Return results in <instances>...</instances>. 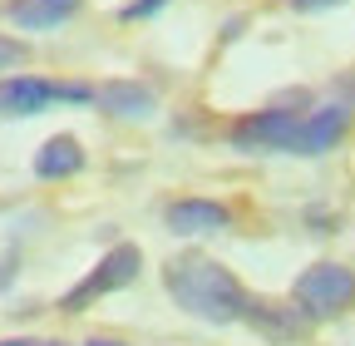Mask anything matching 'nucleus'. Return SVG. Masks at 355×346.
I'll use <instances>...</instances> for the list:
<instances>
[{
	"instance_id": "f257e3e1",
	"label": "nucleus",
	"mask_w": 355,
	"mask_h": 346,
	"mask_svg": "<svg viewBox=\"0 0 355 346\" xmlns=\"http://www.w3.org/2000/svg\"><path fill=\"white\" fill-rule=\"evenodd\" d=\"M163 292L188 317H198L207 327H232L252 307V292L242 287V277L227 272V263H212V257H202V252L168 257L163 263Z\"/></svg>"
},
{
	"instance_id": "2eb2a0df",
	"label": "nucleus",
	"mask_w": 355,
	"mask_h": 346,
	"mask_svg": "<svg viewBox=\"0 0 355 346\" xmlns=\"http://www.w3.org/2000/svg\"><path fill=\"white\" fill-rule=\"evenodd\" d=\"M15 267H20V257H15V252H0V292L15 282Z\"/></svg>"
},
{
	"instance_id": "20e7f679",
	"label": "nucleus",
	"mask_w": 355,
	"mask_h": 346,
	"mask_svg": "<svg viewBox=\"0 0 355 346\" xmlns=\"http://www.w3.org/2000/svg\"><path fill=\"white\" fill-rule=\"evenodd\" d=\"M296 129H301V114H291V109H257L242 124H232L227 144L242 149V154H277V149L286 154Z\"/></svg>"
},
{
	"instance_id": "4468645a",
	"label": "nucleus",
	"mask_w": 355,
	"mask_h": 346,
	"mask_svg": "<svg viewBox=\"0 0 355 346\" xmlns=\"http://www.w3.org/2000/svg\"><path fill=\"white\" fill-rule=\"evenodd\" d=\"M336 6H345V0H291V10H301V15H316V10H336Z\"/></svg>"
},
{
	"instance_id": "ddd939ff",
	"label": "nucleus",
	"mask_w": 355,
	"mask_h": 346,
	"mask_svg": "<svg viewBox=\"0 0 355 346\" xmlns=\"http://www.w3.org/2000/svg\"><path fill=\"white\" fill-rule=\"evenodd\" d=\"M30 50L20 45V40H6V35H0V69H10V65H20Z\"/></svg>"
},
{
	"instance_id": "a211bd4d",
	"label": "nucleus",
	"mask_w": 355,
	"mask_h": 346,
	"mask_svg": "<svg viewBox=\"0 0 355 346\" xmlns=\"http://www.w3.org/2000/svg\"><path fill=\"white\" fill-rule=\"evenodd\" d=\"M44 346H55V341H44Z\"/></svg>"
},
{
	"instance_id": "dca6fc26",
	"label": "nucleus",
	"mask_w": 355,
	"mask_h": 346,
	"mask_svg": "<svg viewBox=\"0 0 355 346\" xmlns=\"http://www.w3.org/2000/svg\"><path fill=\"white\" fill-rule=\"evenodd\" d=\"M84 346H123V341H109V336H94V341H84Z\"/></svg>"
},
{
	"instance_id": "f03ea898",
	"label": "nucleus",
	"mask_w": 355,
	"mask_h": 346,
	"mask_svg": "<svg viewBox=\"0 0 355 346\" xmlns=\"http://www.w3.org/2000/svg\"><path fill=\"white\" fill-rule=\"evenodd\" d=\"M291 302L306 317H340L355 302V272L345 263H311L306 272H296L291 282Z\"/></svg>"
},
{
	"instance_id": "9d476101",
	"label": "nucleus",
	"mask_w": 355,
	"mask_h": 346,
	"mask_svg": "<svg viewBox=\"0 0 355 346\" xmlns=\"http://www.w3.org/2000/svg\"><path fill=\"white\" fill-rule=\"evenodd\" d=\"M79 10H84V0H10L6 20L15 30H55V25L74 20Z\"/></svg>"
},
{
	"instance_id": "423d86ee",
	"label": "nucleus",
	"mask_w": 355,
	"mask_h": 346,
	"mask_svg": "<svg viewBox=\"0 0 355 346\" xmlns=\"http://www.w3.org/2000/svg\"><path fill=\"white\" fill-rule=\"evenodd\" d=\"M64 99V84L55 79H40V74H10L0 79V114L6 119H30V114H44L50 104Z\"/></svg>"
},
{
	"instance_id": "f8f14e48",
	"label": "nucleus",
	"mask_w": 355,
	"mask_h": 346,
	"mask_svg": "<svg viewBox=\"0 0 355 346\" xmlns=\"http://www.w3.org/2000/svg\"><path fill=\"white\" fill-rule=\"evenodd\" d=\"M163 6H168V0H133V6H123L119 15H123V20H144V15H158Z\"/></svg>"
},
{
	"instance_id": "0eeeda50",
	"label": "nucleus",
	"mask_w": 355,
	"mask_h": 346,
	"mask_svg": "<svg viewBox=\"0 0 355 346\" xmlns=\"http://www.w3.org/2000/svg\"><path fill=\"white\" fill-rule=\"evenodd\" d=\"M261 341H277V346H291V341H306V331H311V317L296 307H286V302H257L252 297V307H247V317H242Z\"/></svg>"
},
{
	"instance_id": "9b49d317",
	"label": "nucleus",
	"mask_w": 355,
	"mask_h": 346,
	"mask_svg": "<svg viewBox=\"0 0 355 346\" xmlns=\"http://www.w3.org/2000/svg\"><path fill=\"white\" fill-rule=\"evenodd\" d=\"M84 168V149L74 134H55V139H44L40 154H35V179L44 183H55V179H69V173Z\"/></svg>"
},
{
	"instance_id": "f3484780",
	"label": "nucleus",
	"mask_w": 355,
	"mask_h": 346,
	"mask_svg": "<svg viewBox=\"0 0 355 346\" xmlns=\"http://www.w3.org/2000/svg\"><path fill=\"white\" fill-rule=\"evenodd\" d=\"M0 346H25V341H0Z\"/></svg>"
},
{
	"instance_id": "7ed1b4c3",
	"label": "nucleus",
	"mask_w": 355,
	"mask_h": 346,
	"mask_svg": "<svg viewBox=\"0 0 355 346\" xmlns=\"http://www.w3.org/2000/svg\"><path fill=\"white\" fill-rule=\"evenodd\" d=\"M139 267H144V257H139V247H133V242L109 247V252L99 257V263H94V272H89L74 292H64V297H60V312H84L89 302H99L104 292L128 287L133 277H139Z\"/></svg>"
},
{
	"instance_id": "39448f33",
	"label": "nucleus",
	"mask_w": 355,
	"mask_h": 346,
	"mask_svg": "<svg viewBox=\"0 0 355 346\" xmlns=\"http://www.w3.org/2000/svg\"><path fill=\"white\" fill-rule=\"evenodd\" d=\"M163 223H168L173 238H212V233L232 228V213L212 198H178V203L163 208Z\"/></svg>"
},
{
	"instance_id": "1a4fd4ad",
	"label": "nucleus",
	"mask_w": 355,
	"mask_h": 346,
	"mask_svg": "<svg viewBox=\"0 0 355 346\" xmlns=\"http://www.w3.org/2000/svg\"><path fill=\"white\" fill-rule=\"evenodd\" d=\"M99 109L133 124V119H148L158 109V94L148 90V84H139V79H109L99 90Z\"/></svg>"
},
{
	"instance_id": "6e6552de",
	"label": "nucleus",
	"mask_w": 355,
	"mask_h": 346,
	"mask_svg": "<svg viewBox=\"0 0 355 346\" xmlns=\"http://www.w3.org/2000/svg\"><path fill=\"white\" fill-rule=\"evenodd\" d=\"M345 129H350V109L345 104H326L316 114H301V129H296V139L286 154H301V158H316V154H331L340 139H345Z\"/></svg>"
}]
</instances>
